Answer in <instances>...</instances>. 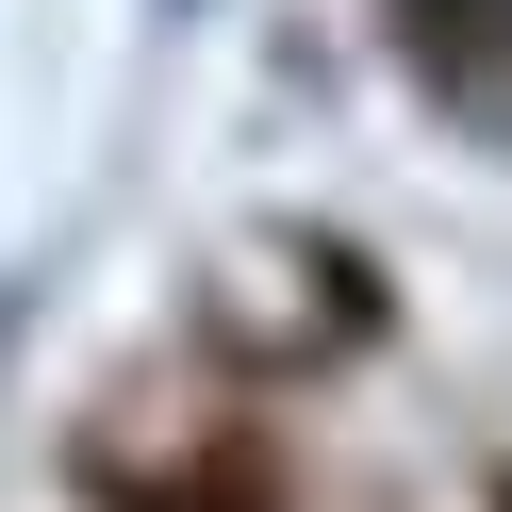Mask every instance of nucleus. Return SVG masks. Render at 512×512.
<instances>
[{"instance_id": "1", "label": "nucleus", "mask_w": 512, "mask_h": 512, "mask_svg": "<svg viewBox=\"0 0 512 512\" xmlns=\"http://www.w3.org/2000/svg\"><path fill=\"white\" fill-rule=\"evenodd\" d=\"M413 34H430L463 83H512V0H413Z\"/></svg>"}]
</instances>
